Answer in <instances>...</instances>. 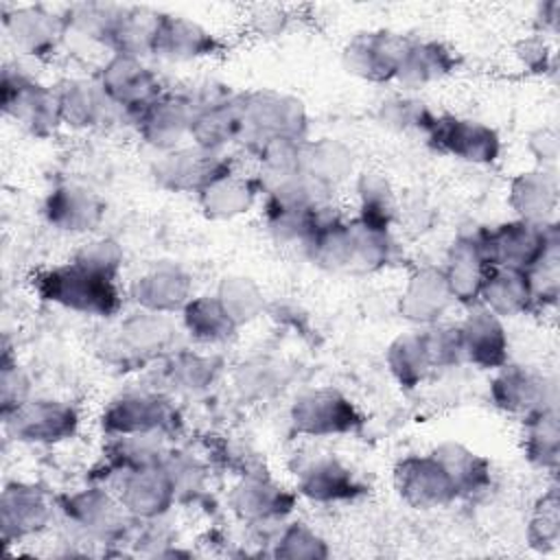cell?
Returning <instances> with one entry per match:
<instances>
[{
	"label": "cell",
	"instance_id": "obj_1",
	"mask_svg": "<svg viewBox=\"0 0 560 560\" xmlns=\"http://www.w3.org/2000/svg\"><path fill=\"white\" fill-rule=\"evenodd\" d=\"M396 245L387 225H378L363 217L328 219L304 254L322 269L337 273H372L387 267Z\"/></svg>",
	"mask_w": 560,
	"mask_h": 560
},
{
	"label": "cell",
	"instance_id": "obj_2",
	"mask_svg": "<svg viewBox=\"0 0 560 560\" xmlns=\"http://www.w3.org/2000/svg\"><path fill=\"white\" fill-rule=\"evenodd\" d=\"M33 287L44 302L79 315L109 317L120 308L116 278L94 271L77 260H68L35 273Z\"/></svg>",
	"mask_w": 560,
	"mask_h": 560
},
{
	"label": "cell",
	"instance_id": "obj_3",
	"mask_svg": "<svg viewBox=\"0 0 560 560\" xmlns=\"http://www.w3.org/2000/svg\"><path fill=\"white\" fill-rule=\"evenodd\" d=\"M243 112V133L241 142L252 151L262 144L287 138V140H306L308 114L300 98L282 94L276 90H256L241 94Z\"/></svg>",
	"mask_w": 560,
	"mask_h": 560
},
{
	"label": "cell",
	"instance_id": "obj_4",
	"mask_svg": "<svg viewBox=\"0 0 560 560\" xmlns=\"http://www.w3.org/2000/svg\"><path fill=\"white\" fill-rule=\"evenodd\" d=\"M481 252L490 267H514L529 271L547 252L560 247L558 225L512 219L477 232Z\"/></svg>",
	"mask_w": 560,
	"mask_h": 560
},
{
	"label": "cell",
	"instance_id": "obj_5",
	"mask_svg": "<svg viewBox=\"0 0 560 560\" xmlns=\"http://www.w3.org/2000/svg\"><path fill=\"white\" fill-rule=\"evenodd\" d=\"M2 112L15 120L24 131L46 138L57 131L61 122L57 90L44 85L24 70L4 68L2 72Z\"/></svg>",
	"mask_w": 560,
	"mask_h": 560
},
{
	"label": "cell",
	"instance_id": "obj_6",
	"mask_svg": "<svg viewBox=\"0 0 560 560\" xmlns=\"http://www.w3.org/2000/svg\"><path fill=\"white\" fill-rule=\"evenodd\" d=\"M179 411L173 402L155 392H127L116 396L101 416L105 435L162 433L171 435L179 429Z\"/></svg>",
	"mask_w": 560,
	"mask_h": 560
},
{
	"label": "cell",
	"instance_id": "obj_7",
	"mask_svg": "<svg viewBox=\"0 0 560 560\" xmlns=\"http://www.w3.org/2000/svg\"><path fill=\"white\" fill-rule=\"evenodd\" d=\"M289 420L295 433L308 438L346 435L363 424L357 405L335 387H317L298 396L291 405Z\"/></svg>",
	"mask_w": 560,
	"mask_h": 560
},
{
	"label": "cell",
	"instance_id": "obj_8",
	"mask_svg": "<svg viewBox=\"0 0 560 560\" xmlns=\"http://www.w3.org/2000/svg\"><path fill=\"white\" fill-rule=\"evenodd\" d=\"M96 81L118 114H127L131 118L166 92L158 72H153L144 59L120 52H112L98 70Z\"/></svg>",
	"mask_w": 560,
	"mask_h": 560
},
{
	"label": "cell",
	"instance_id": "obj_9",
	"mask_svg": "<svg viewBox=\"0 0 560 560\" xmlns=\"http://www.w3.org/2000/svg\"><path fill=\"white\" fill-rule=\"evenodd\" d=\"M63 518L85 538L92 540H118L127 534L129 514L120 505L114 492L90 486L70 494L59 497L57 501Z\"/></svg>",
	"mask_w": 560,
	"mask_h": 560
},
{
	"label": "cell",
	"instance_id": "obj_10",
	"mask_svg": "<svg viewBox=\"0 0 560 560\" xmlns=\"http://www.w3.org/2000/svg\"><path fill=\"white\" fill-rule=\"evenodd\" d=\"M4 431L26 444H57L77 433L79 413L72 405L52 398H28L2 413Z\"/></svg>",
	"mask_w": 560,
	"mask_h": 560
},
{
	"label": "cell",
	"instance_id": "obj_11",
	"mask_svg": "<svg viewBox=\"0 0 560 560\" xmlns=\"http://www.w3.org/2000/svg\"><path fill=\"white\" fill-rule=\"evenodd\" d=\"M424 138L435 151L468 164L486 166L497 162L501 153V138L497 129L472 118L435 116Z\"/></svg>",
	"mask_w": 560,
	"mask_h": 560
},
{
	"label": "cell",
	"instance_id": "obj_12",
	"mask_svg": "<svg viewBox=\"0 0 560 560\" xmlns=\"http://www.w3.org/2000/svg\"><path fill=\"white\" fill-rule=\"evenodd\" d=\"M394 488L398 497L416 510L444 508L459 499L446 468L433 453L398 459L394 466Z\"/></svg>",
	"mask_w": 560,
	"mask_h": 560
},
{
	"label": "cell",
	"instance_id": "obj_13",
	"mask_svg": "<svg viewBox=\"0 0 560 560\" xmlns=\"http://www.w3.org/2000/svg\"><path fill=\"white\" fill-rule=\"evenodd\" d=\"M407 39L409 37L385 28L354 33L341 50V63L357 79L368 83H389L396 79Z\"/></svg>",
	"mask_w": 560,
	"mask_h": 560
},
{
	"label": "cell",
	"instance_id": "obj_14",
	"mask_svg": "<svg viewBox=\"0 0 560 560\" xmlns=\"http://www.w3.org/2000/svg\"><path fill=\"white\" fill-rule=\"evenodd\" d=\"M112 492L125 512L138 521L162 518L177 501L175 488L162 464L112 472Z\"/></svg>",
	"mask_w": 560,
	"mask_h": 560
},
{
	"label": "cell",
	"instance_id": "obj_15",
	"mask_svg": "<svg viewBox=\"0 0 560 560\" xmlns=\"http://www.w3.org/2000/svg\"><path fill=\"white\" fill-rule=\"evenodd\" d=\"M232 164L219 151H208L197 144L166 151L153 164V179L160 188L171 192L199 195L214 177L230 171Z\"/></svg>",
	"mask_w": 560,
	"mask_h": 560
},
{
	"label": "cell",
	"instance_id": "obj_16",
	"mask_svg": "<svg viewBox=\"0 0 560 560\" xmlns=\"http://www.w3.org/2000/svg\"><path fill=\"white\" fill-rule=\"evenodd\" d=\"M490 398L501 411L527 418L540 409L556 407V385L532 368L505 363L490 383Z\"/></svg>",
	"mask_w": 560,
	"mask_h": 560
},
{
	"label": "cell",
	"instance_id": "obj_17",
	"mask_svg": "<svg viewBox=\"0 0 560 560\" xmlns=\"http://www.w3.org/2000/svg\"><path fill=\"white\" fill-rule=\"evenodd\" d=\"M192 118L195 105L184 92H164L144 107L133 122L149 147L166 153L182 147L184 138H190Z\"/></svg>",
	"mask_w": 560,
	"mask_h": 560
},
{
	"label": "cell",
	"instance_id": "obj_18",
	"mask_svg": "<svg viewBox=\"0 0 560 560\" xmlns=\"http://www.w3.org/2000/svg\"><path fill=\"white\" fill-rule=\"evenodd\" d=\"M52 521V503L42 488L26 481L4 486L0 494L2 542H20L39 534Z\"/></svg>",
	"mask_w": 560,
	"mask_h": 560
},
{
	"label": "cell",
	"instance_id": "obj_19",
	"mask_svg": "<svg viewBox=\"0 0 560 560\" xmlns=\"http://www.w3.org/2000/svg\"><path fill=\"white\" fill-rule=\"evenodd\" d=\"M298 492L315 503L352 501L365 492L357 475L335 455L315 453L298 464Z\"/></svg>",
	"mask_w": 560,
	"mask_h": 560
},
{
	"label": "cell",
	"instance_id": "obj_20",
	"mask_svg": "<svg viewBox=\"0 0 560 560\" xmlns=\"http://www.w3.org/2000/svg\"><path fill=\"white\" fill-rule=\"evenodd\" d=\"M468 308V315L457 324L464 363L481 370H499L508 363L510 346L503 319L481 304Z\"/></svg>",
	"mask_w": 560,
	"mask_h": 560
},
{
	"label": "cell",
	"instance_id": "obj_21",
	"mask_svg": "<svg viewBox=\"0 0 560 560\" xmlns=\"http://www.w3.org/2000/svg\"><path fill=\"white\" fill-rule=\"evenodd\" d=\"M44 217L48 225L66 234H85L101 225L105 201L88 186L66 182L57 184L44 199Z\"/></svg>",
	"mask_w": 560,
	"mask_h": 560
},
{
	"label": "cell",
	"instance_id": "obj_22",
	"mask_svg": "<svg viewBox=\"0 0 560 560\" xmlns=\"http://www.w3.org/2000/svg\"><path fill=\"white\" fill-rule=\"evenodd\" d=\"M230 505L238 518L265 525L284 518L295 505V494L265 472H245L230 492Z\"/></svg>",
	"mask_w": 560,
	"mask_h": 560
},
{
	"label": "cell",
	"instance_id": "obj_23",
	"mask_svg": "<svg viewBox=\"0 0 560 560\" xmlns=\"http://www.w3.org/2000/svg\"><path fill=\"white\" fill-rule=\"evenodd\" d=\"M221 50V42L214 33H210L199 22L175 15V13H160L155 42H153V55L173 61H197L203 57H212Z\"/></svg>",
	"mask_w": 560,
	"mask_h": 560
},
{
	"label": "cell",
	"instance_id": "obj_24",
	"mask_svg": "<svg viewBox=\"0 0 560 560\" xmlns=\"http://www.w3.org/2000/svg\"><path fill=\"white\" fill-rule=\"evenodd\" d=\"M129 295L142 311L171 315L190 302L192 278L182 267L162 262L138 276L129 287Z\"/></svg>",
	"mask_w": 560,
	"mask_h": 560
},
{
	"label": "cell",
	"instance_id": "obj_25",
	"mask_svg": "<svg viewBox=\"0 0 560 560\" xmlns=\"http://www.w3.org/2000/svg\"><path fill=\"white\" fill-rule=\"evenodd\" d=\"M451 304H455V300L442 267H420L409 276L398 298V313L411 324L433 326L451 308Z\"/></svg>",
	"mask_w": 560,
	"mask_h": 560
},
{
	"label": "cell",
	"instance_id": "obj_26",
	"mask_svg": "<svg viewBox=\"0 0 560 560\" xmlns=\"http://www.w3.org/2000/svg\"><path fill=\"white\" fill-rule=\"evenodd\" d=\"M560 199L558 175L553 168L536 166L518 173L508 188V203L516 219L529 223H553Z\"/></svg>",
	"mask_w": 560,
	"mask_h": 560
},
{
	"label": "cell",
	"instance_id": "obj_27",
	"mask_svg": "<svg viewBox=\"0 0 560 560\" xmlns=\"http://www.w3.org/2000/svg\"><path fill=\"white\" fill-rule=\"evenodd\" d=\"M2 22L13 46L33 57L55 52L61 37L68 33L63 15L50 13L44 7H15L4 13Z\"/></svg>",
	"mask_w": 560,
	"mask_h": 560
},
{
	"label": "cell",
	"instance_id": "obj_28",
	"mask_svg": "<svg viewBox=\"0 0 560 560\" xmlns=\"http://www.w3.org/2000/svg\"><path fill=\"white\" fill-rule=\"evenodd\" d=\"M55 90L61 122L72 129H96L118 114L96 79H66Z\"/></svg>",
	"mask_w": 560,
	"mask_h": 560
},
{
	"label": "cell",
	"instance_id": "obj_29",
	"mask_svg": "<svg viewBox=\"0 0 560 560\" xmlns=\"http://www.w3.org/2000/svg\"><path fill=\"white\" fill-rule=\"evenodd\" d=\"M265 192L256 175H243L234 168L214 177L199 195L197 201L203 214L212 221H230L252 210L258 195Z\"/></svg>",
	"mask_w": 560,
	"mask_h": 560
},
{
	"label": "cell",
	"instance_id": "obj_30",
	"mask_svg": "<svg viewBox=\"0 0 560 560\" xmlns=\"http://www.w3.org/2000/svg\"><path fill=\"white\" fill-rule=\"evenodd\" d=\"M488 269L490 265L481 252L477 234L455 238L448 247L446 265L442 267L453 300L464 306L477 304Z\"/></svg>",
	"mask_w": 560,
	"mask_h": 560
},
{
	"label": "cell",
	"instance_id": "obj_31",
	"mask_svg": "<svg viewBox=\"0 0 560 560\" xmlns=\"http://www.w3.org/2000/svg\"><path fill=\"white\" fill-rule=\"evenodd\" d=\"M457 66L453 50L438 39H407L396 83L407 90H420L446 79Z\"/></svg>",
	"mask_w": 560,
	"mask_h": 560
},
{
	"label": "cell",
	"instance_id": "obj_32",
	"mask_svg": "<svg viewBox=\"0 0 560 560\" xmlns=\"http://www.w3.org/2000/svg\"><path fill=\"white\" fill-rule=\"evenodd\" d=\"M243 133V112H241V94H228L214 103L201 105L195 109L190 140L192 144L219 151L232 142H241Z\"/></svg>",
	"mask_w": 560,
	"mask_h": 560
},
{
	"label": "cell",
	"instance_id": "obj_33",
	"mask_svg": "<svg viewBox=\"0 0 560 560\" xmlns=\"http://www.w3.org/2000/svg\"><path fill=\"white\" fill-rule=\"evenodd\" d=\"M177 332L179 330L168 315L138 308L120 322L116 343L129 357L151 359L166 350H173Z\"/></svg>",
	"mask_w": 560,
	"mask_h": 560
},
{
	"label": "cell",
	"instance_id": "obj_34",
	"mask_svg": "<svg viewBox=\"0 0 560 560\" xmlns=\"http://www.w3.org/2000/svg\"><path fill=\"white\" fill-rule=\"evenodd\" d=\"M477 304L501 319L527 313L536 304L529 273L514 267H490Z\"/></svg>",
	"mask_w": 560,
	"mask_h": 560
},
{
	"label": "cell",
	"instance_id": "obj_35",
	"mask_svg": "<svg viewBox=\"0 0 560 560\" xmlns=\"http://www.w3.org/2000/svg\"><path fill=\"white\" fill-rule=\"evenodd\" d=\"M354 171L352 149L337 138H317L302 142L300 173L326 188L343 184Z\"/></svg>",
	"mask_w": 560,
	"mask_h": 560
},
{
	"label": "cell",
	"instance_id": "obj_36",
	"mask_svg": "<svg viewBox=\"0 0 560 560\" xmlns=\"http://www.w3.org/2000/svg\"><path fill=\"white\" fill-rule=\"evenodd\" d=\"M431 453L446 468L459 497H472L490 488V481H492L490 462L483 455L468 448L466 444L446 440V442H440Z\"/></svg>",
	"mask_w": 560,
	"mask_h": 560
},
{
	"label": "cell",
	"instance_id": "obj_37",
	"mask_svg": "<svg viewBox=\"0 0 560 560\" xmlns=\"http://www.w3.org/2000/svg\"><path fill=\"white\" fill-rule=\"evenodd\" d=\"M182 326L188 337L197 343L217 346L230 341L238 326L228 315L217 295H192L190 302L182 308Z\"/></svg>",
	"mask_w": 560,
	"mask_h": 560
},
{
	"label": "cell",
	"instance_id": "obj_38",
	"mask_svg": "<svg viewBox=\"0 0 560 560\" xmlns=\"http://www.w3.org/2000/svg\"><path fill=\"white\" fill-rule=\"evenodd\" d=\"M523 453L527 462L542 470H556L560 462L558 409L547 407L523 418Z\"/></svg>",
	"mask_w": 560,
	"mask_h": 560
},
{
	"label": "cell",
	"instance_id": "obj_39",
	"mask_svg": "<svg viewBox=\"0 0 560 560\" xmlns=\"http://www.w3.org/2000/svg\"><path fill=\"white\" fill-rule=\"evenodd\" d=\"M385 363L389 368V374L400 387L413 389L420 383H424L427 376L433 372V365L422 339V330L398 335L387 346Z\"/></svg>",
	"mask_w": 560,
	"mask_h": 560
},
{
	"label": "cell",
	"instance_id": "obj_40",
	"mask_svg": "<svg viewBox=\"0 0 560 560\" xmlns=\"http://www.w3.org/2000/svg\"><path fill=\"white\" fill-rule=\"evenodd\" d=\"M166 438L162 433H138V435H114L109 438V444L105 448V462L107 470H129V468H142V466H155L162 464L166 448Z\"/></svg>",
	"mask_w": 560,
	"mask_h": 560
},
{
	"label": "cell",
	"instance_id": "obj_41",
	"mask_svg": "<svg viewBox=\"0 0 560 560\" xmlns=\"http://www.w3.org/2000/svg\"><path fill=\"white\" fill-rule=\"evenodd\" d=\"M158 20H160V11H151L144 7H125L107 46L114 52L131 55L140 59L153 55Z\"/></svg>",
	"mask_w": 560,
	"mask_h": 560
},
{
	"label": "cell",
	"instance_id": "obj_42",
	"mask_svg": "<svg viewBox=\"0 0 560 560\" xmlns=\"http://www.w3.org/2000/svg\"><path fill=\"white\" fill-rule=\"evenodd\" d=\"M219 359L192 350H175L164 368V376L173 389L184 394L206 392L219 376Z\"/></svg>",
	"mask_w": 560,
	"mask_h": 560
},
{
	"label": "cell",
	"instance_id": "obj_43",
	"mask_svg": "<svg viewBox=\"0 0 560 560\" xmlns=\"http://www.w3.org/2000/svg\"><path fill=\"white\" fill-rule=\"evenodd\" d=\"M214 295L238 328L254 322L265 311V293L260 284L247 276H225Z\"/></svg>",
	"mask_w": 560,
	"mask_h": 560
},
{
	"label": "cell",
	"instance_id": "obj_44",
	"mask_svg": "<svg viewBox=\"0 0 560 560\" xmlns=\"http://www.w3.org/2000/svg\"><path fill=\"white\" fill-rule=\"evenodd\" d=\"M122 11H125V7H120V4L81 2V4L68 7L61 15L66 20L68 31L107 46Z\"/></svg>",
	"mask_w": 560,
	"mask_h": 560
},
{
	"label": "cell",
	"instance_id": "obj_45",
	"mask_svg": "<svg viewBox=\"0 0 560 560\" xmlns=\"http://www.w3.org/2000/svg\"><path fill=\"white\" fill-rule=\"evenodd\" d=\"M258 160V179L262 190H269L300 173L302 142L278 138L254 151Z\"/></svg>",
	"mask_w": 560,
	"mask_h": 560
},
{
	"label": "cell",
	"instance_id": "obj_46",
	"mask_svg": "<svg viewBox=\"0 0 560 560\" xmlns=\"http://www.w3.org/2000/svg\"><path fill=\"white\" fill-rule=\"evenodd\" d=\"M376 120L389 131L409 133L420 131L422 136L431 127L435 114L427 107L424 101L409 96V94H392L383 98L376 107Z\"/></svg>",
	"mask_w": 560,
	"mask_h": 560
},
{
	"label": "cell",
	"instance_id": "obj_47",
	"mask_svg": "<svg viewBox=\"0 0 560 560\" xmlns=\"http://www.w3.org/2000/svg\"><path fill=\"white\" fill-rule=\"evenodd\" d=\"M357 197H359V217L374 221L378 225H387L394 221L398 203L392 190V184L385 175L376 171H363L357 177Z\"/></svg>",
	"mask_w": 560,
	"mask_h": 560
},
{
	"label": "cell",
	"instance_id": "obj_48",
	"mask_svg": "<svg viewBox=\"0 0 560 560\" xmlns=\"http://www.w3.org/2000/svg\"><path fill=\"white\" fill-rule=\"evenodd\" d=\"M527 540L536 551H549L558 545V540H560V499H558L556 486H551L534 503L529 525H527Z\"/></svg>",
	"mask_w": 560,
	"mask_h": 560
},
{
	"label": "cell",
	"instance_id": "obj_49",
	"mask_svg": "<svg viewBox=\"0 0 560 560\" xmlns=\"http://www.w3.org/2000/svg\"><path fill=\"white\" fill-rule=\"evenodd\" d=\"M328 553L330 549L326 540L304 523L287 525L280 532L273 549L276 558H287V560H322V558H328Z\"/></svg>",
	"mask_w": 560,
	"mask_h": 560
},
{
	"label": "cell",
	"instance_id": "obj_50",
	"mask_svg": "<svg viewBox=\"0 0 560 560\" xmlns=\"http://www.w3.org/2000/svg\"><path fill=\"white\" fill-rule=\"evenodd\" d=\"M162 468L166 470L177 499H190L199 494L206 486V468L203 464L184 451H171L162 459Z\"/></svg>",
	"mask_w": 560,
	"mask_h": 560
},
{
	"label": "cell",
	"instance_id": "obj_51",
	"mask_svg": "<svg viewBox=\"0 0 560 560\" xmlns=\"http://www.w3.org/2000/svg\"><path fill=\"white\" fill-rule=\"evenodd\" d=\"M422 339H424V346H427L433 370L435 368H453V365L464 363L457 324H453V326H438V324L427 326V330H422Z\"/></svg>",
	"mask_w": 560,
	"mask_h": 560
},
{
	"label": "cell",
	"instance_id": "obj_52",
	"mask_svg": "<svg viewBox=\"0 0 560 560\" xmlns=\"http://www.w3.org/2000/svg\"><path fill=\"white\" fill-rule=\"evenodd\" d=\"M72 260L94 269V271H101V273H107V276H118V269L122 265V249L120 245L114 241V238H94V241H88L83 243Z\"/></svg>",
	"mask_w": 560,
	"mask_h": 560
},
{
	"label": "cell",
	"instance_id": "obj_53",
	"mask_svg": "<svg viewBox=\"0 0 560 560\" xmlns=\"http://www.w3.org/2000/svg\"><path fill=\"white\" fill-rule=\"evenodd\" d=\"M31 383L28 376L22 372L18 361H11L9 352H4L2 359V372H0V400H2V413H9L24 400H28Z\"/></svg>",
	"mask_w": 560,
	"mask_h": 560
},
{
	"label": "cell",
	"instance_id": "obj_54",
	"mask_svg": "<svg viewBox=\"0 0 560 560\" xmlns=\"http://www.w3.org/2000/svg\"><path fill=\"white\" fill-rule=\"evenodd\" d=\"M527 151L534 155L538 166L553 168L560 155V136L553 127H538L527 136Z\"/></svg>",
	"mask_w": 560,
	"mask_h": 560
},
{
	"label": "cell",
	"instance_id": "obj_55",
	"mask_svg": "<svg viewBox=\"0 0 560 560\" xmlns=\"http://www.w3.org/2000/svg\"><path fill=\"white\" fill-rule=\"evenodd\" d=\"M289 15L278 7H256L247 15V26L258 37H278L287 31Z\"/></svg>",
	"mask_w": 560,
	"mask_h": 560
},
{
	"label": "cell",
	"instance_id": "obj_56",
	"mask_svg": "<svg viewBox=\"0 0 560 560\" xmlns=\"http://www.w3.org/2000/svg\"><path fill=\"white\" fill-rule=\"evenodd\" d=\"M276 383L273 378V372H271V365L265 363V361H256V363H247V365H241L238 374H236V387L252 396H260L265 394L267 389H271Z\"/></svg>",
	"mask_w": 560,
	"mask_h": 560
},
{
	"label": "cell",
	"instance_id": "obj_57",
	"mask_svg": "<svg viewBox=\"0 0 560 560\" xmlns=\"http://www.w3.org/2000/svg\"><path fill=\"white\" fill-rule=\"evenodd\" d=\"M516 57L529 72H545L549 68V59H551L549 44L540 33H534L518 42Z\"/></svg>",
	"mask_w": 560,
	"mask_h": 560
},
{
	"label": "cell",
	"instance_id": "obj_58",
	"mask_svg": "<svg viewBox=\"0 0 560 560\" xmlns=\"http://www.w3.org/2000/svg\"><path fill=\"white\" fill-rule=\"evenodd\" d=\"M558 24H560V2H558V0L542 2V4L538 7V13H536L538 33H540V35H545V33H556V31H558Z\"/></svg>",
	"mask_w": 560,
	"mask_h": 560
}]
</instances>
